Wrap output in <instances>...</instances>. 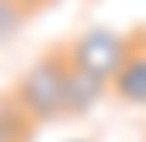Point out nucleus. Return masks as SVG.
Instances as JSON below:
<instances>
[{"instance_id":"obj_1","label":"nucleus","mask_w":146,"mask_h":142,"mask_svg":"<svg viewBox=\"0 0 146 142\" xmlns=\"http://www.w3.org/2000/svg\"><path fill=\"white\" fill-rule=\"evenodd\" d=\"M66 73H69V61H66V46L42 54L27 73L19 77L15 85V104L19 112L27 115L31 123H42V119H58L62 115V89H66Z\"/></svg>"},{"instance_id":"obj_2","label":"nucleus","mask_w":146,"mask_h":142,"mask_svg":"<svg viewBox=\"0 0 146 142\" xmlns=\"http://www.w3.org/2000/svg\"><path fill=\"white\" fill-rule=\"evenodd\" d=\"M127 54H131V38L119 35V31H111V27H92V31L77 35L66 46L69 69H77V73L92 77V81H100V85H111V77H115L119 65L127 61Z\"/></svg>"},{"instance_id":"obj_3","label":"nucleus","mask_w":146,"mask_h":142,"mask_svg":"<svg viewBox=\"0 0 146 142\" xmlns=\"http://www.w3.org/2000/svg\"><path fill=\"white\" fill-rule=\"evenodd\" d=\"M123 104H135V108H146V31L131 38V54L127 61L119 65V73L111 77L108 85Z\"/></svg>"},{"instance_id":"obj_4","label":"nucleus","mask_w":146,"mask_h":142,"mask_svg":"<svg viewBox=\"0 0 146 142\" xmlns=\"http://www.w3.org/2000/svg\"><path fill=\"white\" fill-rule=\"evenodd\" d=\"M104 92H108V85H100V81H92V77L69 69L66 73V89H62V115H85Z\"/></svg>"},{"instance_id":"obj_5","label":"nucleus","mask_w":146,"mask_h":142,"mask_svg":"<svg viewBox=\"0 0 146 142\" xmlns=\"http://www.w3.org/2000/svg\"><path fill=\"white\" fill-rule=\"evenodd\" d=\"M31 127H35V123L19 112L15 100L0 104V142H27L31 138Z\"/></svg>"},{"instance_id":"obj_6","label":"nucleus","mask_w":146,"mask_h":142,"mask_svg":"<svg viewBox=\"0 0 146 142\" xmlns=\"http://www.w3.org/2000/svg\"><path fill=\"white\" fill-rule=\"evenodd\" d=\"M27 8H19L15 0H0V38L4 35H15V31L23 27V19H27Z\"/></svg>"},{"instance_id":"obj_7","label":"nucleus","mask_w":146,"mask_h":142,"mask_svg":"<svg viewBox=\"0 0 146 142\" xmlns=\"http://www.w3.org/2000/svg\"><path fill=\"white\" fill-rule=\"evenodd\" d=\"M15 4H19V8H27V12H38V8H46L50 0H15Z\"/></svg>"},{"instance_id":"obj_8","label":"nucleus","mask_w":146,"mask_h":142,"mask_svg":"<svg viewBox=\"0 0 146 142\" xmlns=\"http://www.w3.org/2000/svg\"><path fill=\"white\" fill-rule=\"evenodd\" d=\"M77 142H85V138H77Z\"/></svg>"}]
</instances>
